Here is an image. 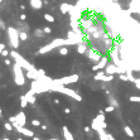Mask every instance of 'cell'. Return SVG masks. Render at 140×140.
<instances>
[{"instance_id":"16","label":"cell","mask_w":140,"mask_h":140,"mask_svg":"<svg viewBox=\"0 0 140 140\" xmlns=\"http://www.w3.org/2000/svg\"><path fill=\"white\" fill-rule=\"evenodd\" d=\"M62 131H63V138H64L66 140H75V138H73L72 133L68 130V128H67L66 125L62 128Z\"/></svg>"},{"instance_id":"3","label":"cell","mask_w":140,"mask_h":140,"mask_svg":"<svg viewBox=\"0 0 140 140\" xmlns=\"http://www.w3.org/2000/svg\"><path fill=\"white\" fill-rule=\"evenodd\" d=\"M13 72H14V82L18 86H24L25 83V75L23 73V68L18 63H14L13 66Z\"/></svg>"},{"instance_id":"20","label":"cell","mask_w":140,"mask_h":140,"mask_svg":"<svg viewBox=\"0 0 140 140\" xmlns=\"http://www.w3.org/2000/svg\"><path fill=\"white\" fill-rule=\"evenodd\" d=\"M59 54L61 56H67L68 53H69V52H68V48L67 47H66V46H62V47H59Z\"/></svg>"},{"instance_id":"34","label":"cell","mask_w":140,"mask_h":140,"mask_svg":"<svg viewBox=\"0 0 140 140\" xmlns=\"http://www.w3.org/2000/svg\"><path fill=\"white\" fill-rule=\"evenodd\" d=\"M91 130H92V129H91V128H88V126H86V128H85V131H86V133H90Z\"/></svg>"},{"instance_id":"22","label":"cell","mask_w":140,"mask_h":140,"mask_svg":"<svg viewBox=\"0 0 140 140\" xmlns=\"http://www.w3.org/2000/svg\"><path fill=\"white\" fill-rule=\"evenodd\" d=\"M44 19L47 21H49V23H53V21H54V16L51 15V14H44Z\"/></svg>"},{"instance_id":"14","label":"cell","mask_w":140,"mask_h":140,"mask_svg":"<svg viewBox=\"0 0 140 140\" xmlns=\"http://www.w3.org/2000/svg\"><path fill=\"white\" fill-rule=\"evenodd\" d=\"M16 122L20 125V126H25V124H27V119H25V114L23 111H20L16 114Z\"/></svg>"},{"instance_id":"30","label":"cell","mask_w":140,"mask_h":140,"mask_svg":"<svg viewBox=\"0 0 140 140\" xmlns=\"http://www.w3.org/2000/svg\"><path fill=\"white\" fill-rule=\"evenodd\" d=\"M8 54H10V52L8 51V49H4V51L1 52V56H3V57H8Z\"/></svg>"},{"instance_id":"26","label":"cell","mask_w":140,"mask_h":140,"mask_svg":"<svg viewBox=\"0 0 140 140\" xmlns=\"http://www.w3.org/2000/svg\"><path fill=\"white\" fill-rule=\"evenodd\" d=\"M130 101L131 102H140V96H131Z\"/></svg>"},{"instance_id":"29","label":"cell","mask_w":140,"mask_h":140,"mask_svg":"<svg viewBox=\"0 0 140 140\" xmlns=\"http://www.w3.org/2000/svg\"><path fill=\"white\" fill-rule=\"evenodd\" d=\"M32 125L38 128V126H41V121H39V120H32Z\"/></svg>"},{"instance_id":"37","label":"cell","mask_w":140,"mask_h":140,"mask_svg":"<svg viewBox=\"0 0 140 140\" xmlns=\"http://www.w3.org/2000/svg\"><path fill=\"white\" fill-rule=\"evenodd\" d=\"M25 18H27V16H25V14H21V15H20V19H21V20H24Z\"/></svg>"},{"instance_id":"23","label":"cell","mask_w":140,"mask_h":140,"mask_svg":"<svg viewBox=\"0 0 140 140\" xmlns=\"http://www.w3.org/2000/svg\"><path fill=\"white\" fill-rule=\"evenodd\" d=\"M19 38H20V41H27V39H28V34L25 32H19Z\"/></svg>"},{"instance_id":"25","label":"cell","mask_w":140,"mask_h":140,"mask_svg":"<svg viewBox=\"0 0 140 140\" xmlns=\"http://www.w3.org/2000/svg\"><path fill=\"white\" fill-rule=\"evenodd\" d=\"M110 105H112L114 107H119V104H117V101L114 97H110V102H109Z\"/></svg>"},{"instance_id":"10","label":"cell","mask_w":140,"mask_h":140,"mask_svg":"<svg viewBox=\"0 0 140 140\" xmlns=\"http://www.w3.org/2000/svg\"><path fill=\"white\" fill-rule=\"evenodd\" d=\"M107 63H109V57L107 56H102L101 57V59L97 62V64H95L93 67H92V69L96 72V71H100V69H105V67L107 66Z\"/></svg>"},{"instance_id":"43","label":"cell","mask_w":140,"mask_h":140,"mask_svg":"<svg viewBox=\"0 0 140 140\" xmlns=\"http://www.w3.org/2000/svg\"><path fill=\"white\" fill-rule=\"evenodd\" d=\"M16 140H23V139H21V138H18V139H16Z\"/></svg>"},{"instance_id":"40","label":"cell","mask_w":140,"mask_h":140,"mask_svg":"<svg viewBox=\"0 0 140 140\" xmlns=\"http://www.w3.org/2000/svg\"><path fill=\"white\" fill-rule=\"evenodd\" d=\"M33 140H41L39 138H37V136H33Z\"/></svg>"},{"instance_id":"45","label":"cell","mask_w":140,"mask_h":140,"mask_svg":"<svg viewBox=\"0 0 140 140\" xmlns=\"http://www.w3.org/2000/svg\"><path fill=\"white\" fill-rule=\"evenodd\" d=\"M1 1H3V0H0V4H1Z\"/></svg>"},{"instance_id":"7","label":"cell","mask_w":140,"mask_h":140,"mask_svg":"<svg viewBox=\"0 0 140 140\" xmlns=\"http://www.w3.org/2000/svg\"><path fill=\"white\" fill-rule=\"evenodd\" d=\"M13 126H14V129H15L16 131H18L19 134H23L24 136H28V138H33V136H34V133H33L32 130L27 129L25 126H20L16 121H15V122H13Z\"/></svg>"},{"instance_id":"36","label":"cell","mask_w":140,"mask_h":140,"mask_svg":"<svg viewBox=\"0 0 140 140\" xmlns=\"http://www.w3.org/2000/svg\"><path fill=\"white\" fill-rule=\"evenodd\" d=\"M64 112H66V114H71V110H69L68 107H66V109H64Z\"/></svg>"},{"instance_id":"11","label":"cell","mask_w":140,"mask_h":140,"mask_svg":"<svg viewBox=\"0 0 140 140\" xmlns=\"http://www.w3.org/2000/svg\"><path fill=\"white\" fill-rule=\"evenodd\" d=\"M105 72H106L107 75H115V73L119 72V66H116L114 62L107 63V66L105 67Z\"/></svg>"},{"instance_id":"2","label":"cell","mask_w":140,"mask_h":140,"mask_svg":"<svg viewBox=\"0 0 140 140\" xmlns=\"http://www.w3.org/2000/svg\"><path fill=\"white\" fill-rule=\"evenodd\" d=\"M10 56H11L13 58L15 59V62L18 63V64L20 66L21 68H23V69H25V71H34V72H37V71H38V69H36V68H34L33 66L30 64V63L28 62V61H27V59H24L23 57H21V56L18 53V52H15V51H11V52H10Z\"/></svg>"},{"instance_id":"8","label":"cell","mask_w":140,"mask_h":140,"mask_svg":"<svg viewBox=\"0 0 140 140\" xmlns=\"http://www.w3.org/2000/svg\"><path fill=\"white\" fill-rule=\"evenodd\" d=\"M95 80L96 81H102V82H110L114 80V75H107L106 72H104L100 69L99 73H96L95 75Z\"/></svg>"},{"instance_id":"38","label":"cell","mask_w":140,"mask_h":140,"mask_svg":"<svg viewBox=\"0 0 140 140\" xmlns=\"http://www.w3.org/2000/svg\"><path fill=\"white\" fill-rule=\"evenodd\" d=\"M41 128H42L43 130H47V126H46V125H41Z\"/></svg>"},{"instance_id":"18","label":"cell","mask_w":140,"mask_h":140,"mask_svg":"<svg viewBox=\"0 0 140 140\" xmlns=\"http://www.w3.org/2000/svg\"><path fill=\"white\" fill-rule=\"evenodd\" d=\"M30 5L34 9H41L42 8V1L41 0H30Z\"/></svg>"},{"instance_id":"15","label":"cell","mask_w":140,"mask_h":140,"mask_svg":"<svg viewBox=\"0 0 140 140\" xmlns=\"http://www.w3.org/2000/svg\"><path fill=\"white\" fill-rule=\"evenodd\" d=\"M24 96L27 97V100H28L29 104H36V92H34L32 88H30Z\"/></svg>"},{"instance_id":"31","label":"cell","mask_w":140,"mask_h":140,"mask_svg":"<svg viewBox=\"0 0 140 140\" xmlns=\"http://www.w3.org/2000/svg\"><path fill=\"white\" fill-rule=\"evenodd\" d=\"M43 30H44V33H46V34H51V33H52V29H51L49 27H46Z\"/></svg>"},{"instance_id":"9","label":"cell","mask_w":140,"mask_h":140,"mask_svg":"<svg viewBox=\"0 0 140 140\" xmlns=\"http://www.w3.org/2000/svg\"><path fill=\"white\" fill-rule=\"evenodd\" d=\"M86 54H87V57H88V59H90V61H92V62H99V61L101 59V57H102V54L100 53V52L92 49V48L87 51V52H86Z\"/></svg>"},{"instance_id":"33","label":"cell","mask_w":140,"mask_h":140,"mask_svg":"<svg viewBox=\"0 0 140 140\" xmlns=\"http://www.w3.org/2000/svg\"><path fill=\"white\" fill-rule=\"evenodd\" d=\"M5 49V44L4 43H0V54H1V52Z\"/></svg>"},{"instance_id":"32","label":"cell","mask_w":140,"mask_h":140,"mask_svg":"<svg viewBox=\"0 0 140 140\" xmlns=\"http://www.w3.org/2000/svg\"><path fill=\"white\" fill-rule=\"evenodd\" d=\"M38 75H39V77H42V76H46V72H44V69H38Z\"/></svg>"},{"instance_id":"4","label":"cell","mask_w":140,"mask_h":140,"mask_svg":"<svg viewBox=\"0 0 140 140\" xmlns=\"http://www.w3.org/2000/svg\"><path fill=\"white\" fill-rule=\"evenodd\" d=\"M106 122H105V114L102 111H100L99 116H96L91 122V129L95 131H99L100 129H106Z\"/></svg>"},{"instance_id":"24","label":"cell","mask_w":140,"mask_h":140,"mask_svg":"<svg viewBox=\"0 0 140 140\" xmlns=\"http://www.w3.org/2000/svg\"><path fill=\"white\" fill-rule=\"evenodd\" d=\"M4 128H5L8 131H10V130H13V129H14V126H13V124H11V122L9 121V122H5V124H4Z\"/></svg>"},{"instance_id":"17","label":"cell","mask_w":140,"mask_h":140,"mask_svg":"<svg viewBox=\"0 0 140 140\" xmlns=\"http://www.w3.org/2000/svg\"><path fill=\"white\" fill-rule=\"evenodd\" d=\"M71 10H72V6L69 5V4H67V3H63L62 5H61V11H62L63 14H66V13H68Z\"/></svg>"},{"instance_id":"35","label":"cell","mask_w":140,"mask_h":140,"mask_svg":"<svg viewBox=\"0 0 140 140\" xmlns=\"http://www.w3.org/2000/svg\"><path fill=\"white\" fill-rule=\"evenodd\" d=\"M4 63H5L6 66H9V64H10L11 62H10V59H8V58H6V59H5V62H4Z\"/></svg>"},{"instance_id":"6","label":"cell","mask_w":140,"mask_h":140,"mask_svg":"<svg viewBox=\"0 0 140 140\" xmlns=\"http://www.w3.org/2000/svg\"><path fill=\"white\" fill-rule=\"evenodd\" d=\"M78 78H80V76H78L77 73H73V75H71V76L62 77V78H59V80H53V82H54V83H57V85L68 86V85H71V83H76V82L78 81Z\"/></svg>"},{"instance_id":"12","label":"cell","mask_w":140,"mask_h":140,"mask_svg":"<svg viewBox=\"0 0 140 140\" xmlns=\"http://www.w3.org/2000/svg\"><path fill=\"white\" fill-rule=\"evenodd\" d=\"M96 133H99L100 140H115V138H114L111 134H107L106 131H105V129H100L99 131H96Z\"/></svg>"},{"instance_id":"39","label":"cell","mask_w":140,"mask_h":140,"mask_svg":"<svg viewBox=\"0 0 140 140\" xmlns=\"http://www.w3.org/2000/svg\"><path fill=\"white\" fill-rule=\"evenodd\" d=\"M54 104L58 105V104H59V100H58V99H56V100H54Z\"/></svg>"},{"instance_id":"1","label":"cell","mask_w":140,"mask_h":140,"mask_svg":"<svg viewBox=\"0 0 140 140\" xmlns=\"http://www.w3.org/2000/svg\"><path fill=\"white\" fill-rule=\"evenodd\" d=\"M81 42V39H62V38H58V39H54V41H52L51 43H48L46 44L44 47H42L41 49L38 51V54H46L48 52L53 51L54 48H59L62 46H73V44H78V43Z\"/></svg>"},{"instance_id":"42","label":"cell","mask_w":140,"mask_h":140,"mask_svg":"<svg viewBox=\"0 0 140 140\" xmlns=\"http://www.w3.org/2000/svg\"><path fill=\"white\" fill-rule=\"evenodd\" d=\"M3 140H10V139H9V138H4Z\"/></svg>"},{"instance_id":"19","label":"cell","mask_w":140,"mask_h":140,"mask_svg":"<svg viewBox=\"0 0 140 140\" xmlns=\"http://www.w3.org/2000/svg\"><path fill=\"white\" fill-rule=\"evenodd\" d=\"M124 130H125V133H126V135H128V136L129 138H134V131L133 130H131V128H130V126H128V125H126L125 126V128H124Z\"/></svg>"},{"instance_id":"5","label":"cell","mask_w":140,"mask_h":140,"mask_svg":"<svg viewBox=\"0 0 140 140\" xmlns=\"http://www.w3.org/2000/svg\"><path fill=\"white\" fill-rule=\"evenodd\" d=\"M8 37H9V42L13 48H18L19 47V32L14 28H8Z\"/></svg>"},{"instance_id":"44","label":"cell","mask_w":140,"mask_h":140,"mask_svg":"<svg viewBox=\"0 0 140 140\" xmlns=\"http://www.w3.org/2000/svg\"><path fill=\"white\" fill-rule=\"evenodd\" d=\"M49 140H58V139H49Z\"/></svg>"},{"instance_id":"41","label":"cell","mask_w":140,"mask_h":140,"mask_svg":"<svg viewBox=\"0 0 140 140\" xmlns=\"http://www.w3.org/2000/svg\"><path fill=\"white\" fill-rule=\"evenodd\" d=\"M3 111H1V109H0V116H3V114H1Z\"/></svg>"},{"instance_id":"21","label":"cell","mask_w":140,"mask_h":140,"mask_svg":"<svg viewBox=\"0 0 140 140\" xmlns=\"http://www.w3.org/2000/svg\"><path fill=\"white\" fill-rule=\"evenodd\" d=\"M28 104H29V102H28L27 97H25V96L23 95V96H21V97H20V106L24 109V107H27V106H28Z\"/></svg>"},{"instance_id":"27","label":"cell","mask_w":140,"mask_h":140,"mask_svg":"<svg viewBox=\"0 0 140 140\" xmlns=\"http://www.w3.org/2000/svg\"><path fill=\"white\" fill-rule=\"evenodd\" d=\"M44 34H46L44 30H41V29H37V30H36V36H37V37H43Z\"/></svg>"},{"instance_id":"13","label":"cell","mask_w":140,"mask_h":140,"mask_svg":"<svg viewBox=\"0 0 140 140\" xmlns=\"http://www.w3.org/2000/svg\"><path fill=\"white\" fill-rule=\"evenodd\" d=\"M87 51H88V44H87L86 42L81 41L80 43H78V46H77V53H80V54H86Z\"/></svg>"},{"instance_id":"28","label":"cell","mask_w":140,"mask_h":140,"mask_svg":"<svg viewBox=\"0 0 140 140\" xmlns=\"http://www.w3.org/2000/svg\"><path fill=\"white\" fill-rule=\"evenodd\" d=\"M114 110H115V107H114L112 105H109V106H107L106 109H105V112H107V114H109V112H112Z\"/></svg>"}]
</instances>
